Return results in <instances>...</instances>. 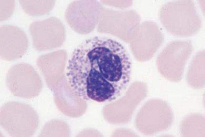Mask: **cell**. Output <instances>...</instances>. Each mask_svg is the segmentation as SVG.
Here are the masks:
<instances>
[{
    "label": "cell",
    "instance_id": "3",
    "mask_svg": "<svg viewBox=\"0 0 205 137\" xmlns=\"http://www.w3.org/2000/svg\"><path fill=\"white\" fill-rule=\"evenodd\" d=\"M39 124L38 115L29 105L11 101L4 104L0 111V124L11 137H31Z\"/></svg>",
    "mask_w": 205,
    "mask_h": 137
},
{
    "label": "cell",
    "instance_id": "8",
    "mask_svg": "<svg viewBox=\"0 0 205 137\" xmlns=\"http://www.w3.org/2000/svg\"><path fill=\"white\" fill-rule=\"evenodd\" d=\"M65 55L63 52L50 55H43L37 59L36 64L48 84H51L54 76L62 70Z\"/></svg>",
    "mask_w": 205,
    "mask_h": 137
},
{
    "label": "cell",
    "instance_id": "6",
    "mask_svg": "<svg viewBox=\"0 0 205 137\" xmlns=\"http://www.w3.org/2000/svg\"><path fill=\"white\" fill-rule=\"evenodd\" d=\"M33 46L37 50H46L62 42L64 32L60 22L50 18L32 23L29 27Z\"/></svg>",
    "mask_w": 205,
    "mask_h": 137
},
{
    "label": "cell",
    "instance_id": "7",
    "mask_svg": "<svg viewBox=\"0 0 205 137\" xmlns=\"http://www.w3.org/2000/svg\"><path fill=\"white\" fill-rule=\"evenodd\" d=\"M28 45L25 33L19 27L9 25L0 27V56L3 60L12 61L21 58Z\"/></svg>",
    "mask_w": 205,
    "mask_h": 137
},
{
    "label": "cell",
    "instance_id": "1",
    "mask_svg": "<svg viewBox=\"0 0 205 137\" xmlns=\"http://www.w3.org/2000/svg\"><path fill=\"white\" fill-rule=\"evenodd\" d=\"M131 63L120 42L95 36L75 49L69 60L66 79L73 94L86 100L109 102L119 98L128 87Z\"/></svg>",
    "mask_w": 205,
    "mask_h": 137
},
{
    "label": "cell",
    "instance_id": "11",
    "mask_svg": "<svg viewBox=\"0 0 205 137\" xmlns=\"http://www.w3.org/2000/svg\"><path fill=\"white\" fill-rule=\"evenodd\" d=\"M24 11L32 16H39L45 14L51 9L52 2L43 0H19Z\"/></svg>",
    "mask_w": 205,
    "mask_h": 137
},
{
    "label": "cell",
    "instance_id": "12",
    "mask_svg": "<svg viewBox=\"0 0 205 137\" xmlns=\"http://www.w3.org/2000/svg\"><path fill=\"white\" fill-rule=\"evenodd\" d=\"M14 1L13 0L0 1V21H4L9 18L14 10Z\"/></svg>",
    "mask_w": 205,
    "mask_h": 137
},
{
    "label": "cell",
    "instance_id": "4",
    "mask_svg": "<svg viewBox=\"0 0 205 137\" xmlns=\"http://www.w3.org/2000/svg\"><path fill=\"white\" fill-rule=\"evenodd\" d=\"M192 50L189 40H175L168 44L157 59L158 68L161 75L169 81H181Z\"/></svg>",
    "mask_w": 205,
    "mask_h": 137
},
{
    "label": "cell",
    "instance_id": "9",
    "mask_svg": "<svg viewBox=\"0 0 205 137\" xmlns=\"http://www.w3.org/2000/svg\"><path fill=\"white\" fill-rule=\"evenodd\" d=\"M188 85L197 89L203 88L205 85V51L198 52L192 59L186 76Z\"/></svg>",
    "mask_w": 205,
    "mask_h": 137
},
{
    "label": "cell",
    "instance_id": "2",
    "mask_svg": "<svg viewBox=\"0 0 205 137\" xmlns=\"http://www.w3.org/2000/svg\"><path fill=\"white\" fill-rule=\"evenodd\" d=\"M160 17L165 29L178 37L193 35L201 26L200 17L191 0L172 1L164 4L160 10Z\"/></svg>",
    "mask_w": 205,
    "mask_h": 137
},
{
    "label": "cell",
    "instance_id": "5",
    "mask_svg": "<svg viewBox=\"0 0 205 137\" xmlns=\"http://www.w3.org/2000/svg\"><path fill=\"white\" fill-rule=\"evenodd\" d=\"M7 86L14 96L30 99L38 96L42 88L41 78L34 68L28 64L14 65L8 70Z\"/></svg>",
    "mask_w": 205,
    "mask_h": 137
},
{
    "label": "cell",
    "instance_id": "10",
    "mask_svg": "<svg viewBox=\"0 0 205 137\" xmlns=\"http://www.w3.org/2000/svg\"><path fill=\"white\" fill-rule=\"evenodd\" d=\"M180 132L183 137L205 136V119L202 114L193 113L181 121Z\"/></svg>",
    "mask_w": 205,
    "mask_h": 137
}]
</instances>
